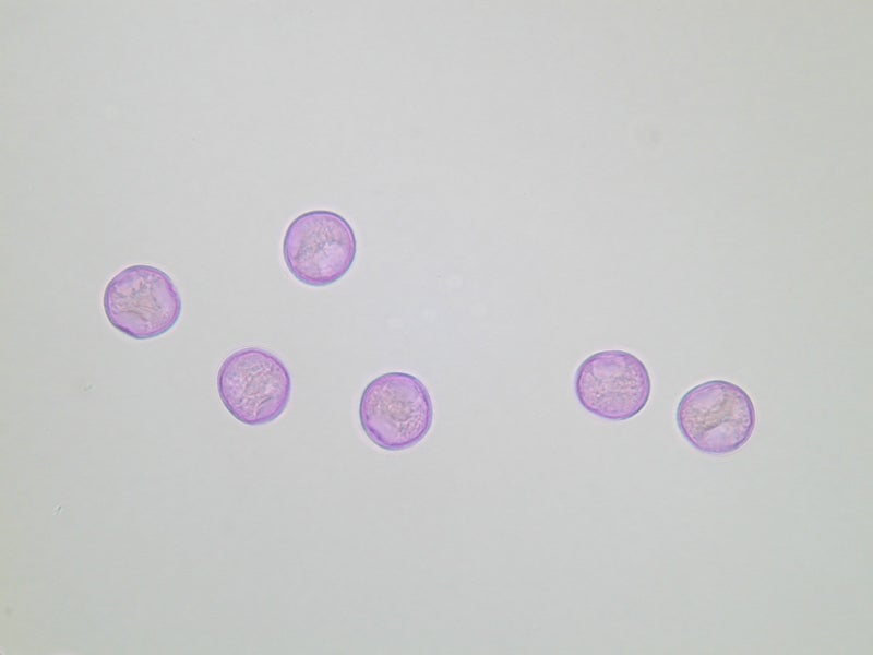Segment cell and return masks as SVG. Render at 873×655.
<instances>
[{
  "label": "cell",
  "instance_id": "obj_6",
  "mask_svg": "<svg viewBox=\"0 0 873 655\" xmlns=\"http://www.w3.org/2000/svg\"><path fill=\"white\" fill-rule=\"evenodd\" d=\"M574 392L581 406L591 415L624 421L647 405L651 380L645 364L621 349L597 352L576 369Z\"/></svg>",
  "mask_w": 873,
  "mask_h": 655
},
{
  "label": "cell",
  "instance_id": "obj_2",
  "mask_svg": "<svg viewBox=\"0 0 873 655\" xmlns=\"http://www.w3.org/2000/svg\"><path fill=\"white\" fill-rule=\"evenodd\" d=\"M675 421L695 450L714 455L737 452L752 437L756 413L752 398L727 380H708L679 401Z\"/></svg>",
  "mask_w": 873,
  "mask_h": 655
},
{
  "label": "cell",
  "instance_id": "obj_3",
  "mask_svg": "<svg viewBox=\"0 0 873 655\" xmlns=\"http://www.w3.org/2000/svg\"><path fill=\"white\" fill-rule=\"evenodd\" d=\"M104 313L117 331L134 340H152L179 321L182 299L172 278L148 264L118 272L103 294Z\"/></svg>",
  "mask_w": 873,
  "mask_h": 655
},
{
  "label": "cell",
  "instance_id": "obj_5",
  "mask_svg": "<svg viewBox=\"0 0 873 655\" xmlns=\"http://www.w3.org/2000/svg\"><path fill=\"white\" fill-rule=\"evenodd\" d=\"M357 240L351 225L340 214L313 210L288 225L283 239V258L288 272L312 287L332 285L351 269Z\"/></svg>",
  "mask_w": 873,
  "mask_h": 655
},
{
  "label": "cell",
  "instance_id": "obj_1",
  "mask_svg": "<svg viewBox=\"0 0 873 655\" xmlns=\"http://www.w3.org/2000/svg\"><path fill=\"white\" fill-rule=\"evenodd\" d=\"M367 438L387 452L408 450L429 433L434 419L429 390L416 376L390 371L371 380L359 401Z\"/></svg>",
  "mask_w": 873,
  "mask_h": 655
},
{
  "label": "cell",
  "instance_id": "obj_4",
  "mask_svg": "<svg viewBox=\"0 0 873 655\" xmlns=\"http://www.w3.org/2000/svg\"><path fill=\"white\" fill-rule=\"evenodd\" d=\"M216 388L227 412L247 426H263L283 415L291 396V376L284 361L261 347L232 352L222 362Z\"/></svg>",
  "mask_w": 873,
  "mask_h": 655
}]
</instances>
